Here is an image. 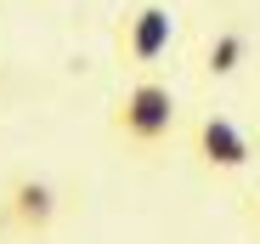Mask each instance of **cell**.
<instances>
[{"instance_id":"obj_1","label":"cell","mask_w":260,"mask_h":244,"mask_svg":"<svg viewBox=\"0 0 260 244\" xmlns=\"http://www.w3.org/2000/svg\"><path fill=\"white\" fill-rule=\"evenodd\" d=\"M176 119H181L176 86L158 79V74H136V79L113 97L108 125H113V137H119L130 153H158L170 137H176Z\"/></svg>"},{"instance_id":"obj_2","label":"cell","mask_w":260,"mask_h":244,"mask_svg":"<svg viewBox=\"0 0 260 244\" xmlns=\"http://www.w3.org/2000/svg\"><path fill=\"white\" fill-rule=\"evenodd\" d=\"M170 46H176V12L164 6V0H142V6H130L119 17V34H113V51L130 74H153Z\"/></svg>"},{"instance_id":"obj_3","label":"cell","mask_w":260,"mask_h":244,"mask_svg":"<svg viewBox=\"0 0 260 244\" xmlns=\"http://www.w3.org/2000/svg\"><path fill=\"white\" fill-rule=\"evenodd\" d=\"M57 210H62V193H57L51 176L17 171L6 187H0V227L17 233V238H46L57 227Z\"/></svg>"},{"instance_id":"obj_4","label":"cell","mask_w":260,"mask_h":244,"mask_svg":"<svg viewBox=\"0 0 260 244\" xmlns=\"http://www.w3.org/2000/svg\"><path fill=\"white\" fill-rule=\"evenodd\" d=\"M192 159H198L209 176H238V171H249L254 142H249V131L238 125L232 114L209 108V114L192 119Z\"/></svg>"},{"instance_id":"obj_5","label":"cell","mask_w":260,"mask_h":244,"mask_svg":"<svg viewBox=\"0 0 260 244\" xmlns=\"http://www.w3.org/2000/svg\"><path fill=\"white\" fill-rule=\"evenodd\" d=\"M249 29L243 23H221L209 40H204V57H198V68H204V79H232L243 63H249Z\"/></svg>"},{"instance_id":"obj_6","label":"cell","mask_w":260,"mask_h":244,"mask_svg":"<svg viewBox=\"0 0 260 244\" xmlns=\"http://www.w3.org/2000/svg\"><path fill=\"white\" fill-rule=\"evenodd\" d=\"M249 222H254V233H260V187L249 193Z\"/></svg>"}]
</instances>
